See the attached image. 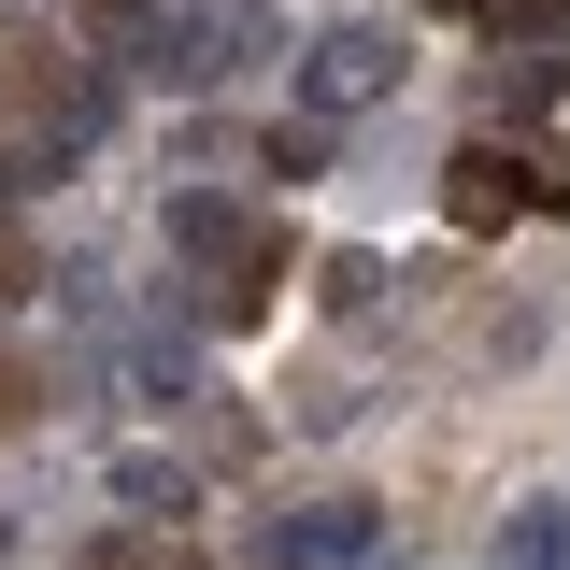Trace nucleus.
<instances>
[{"label":"nucleus","instance_id":"nucleus-1","mask_svg":"<svg viewBox=\"0 0 570 570\" xmlns=\"http://www.w3.org/2000/svg\"><path fill=\"white\" fill-rule=\"evenodd\" d=\"M400 86V29L385 14H343V29H314L299 43V129H343V115H371Z\"/></svg>","mask_w":570,"mask_h":570},{"label":"nucleus","instance_id":"nucleus-2","mask_svg":"<svg viewBox=\"0 0 570 570\" xmlns=\"http://www.w3.org/2000/svg\"><path fill=\"white\" fill-rule=\"evenodd\" d=\"M157 243H171V257L200 272V299H214V285H243V272H272V257H285V243H272V228H257L243 200H228V186H171V200H157Z\"/></svg>","mask_w":570,"mask_h":570},{"label":"nucleus","instance_id":"nucleus-3","mask_svg":"<svg viewBox=\"0 0 570 570\" xmlns=\"http://www.w3.org/2000/svg\"><path fill=\"white\" fill-rule=\"evenodd\" d=\"M385 557V499H299L257 528V570H371Z\"/></svg>","mask_w":570,"mask_h":570},{"label":"nucleus","instance_id":"nucleus-4","mask_svg":"<svg viewBox=\"0 0 570 570\" xmlns=\"http://www.w3.org/2000/svg\"><path fill=\"white\" fill-rule=\"evenodd\" d=\"M528 200H557V186H542L513 142H456V157H442V214H456L471 243H485V228H513Z\"/></svg>","mask_w":570,"mask_h":570},{"label":"nucleus","instance_id":"nucleus-5","mask_svg":"<svg viewBox=\"0 0 570 570\" xmlns=\"http://www.w3.org/2000/svg\"><path fill=\"white\" fill-rule=\"evenodd\" d=\"M171 29H186V0H100V14H86V58H115V71H171Z\"/></svg>","mask_w":570,"mask_h":570},{"label":"nucleus","instance_id":"nucleus-6","mask_svg":"<svg viewBox=\"0 0 570 570\" xmlns=\"http://www.w3.org/2000/svg\"><path fill=\"white\" fill-rule=\"evenodd\" d=\"M129 385L157 400V414H186V400H214V385H200V343H186V328H142V343H129Z\"/></svg>","mask_w":570,"mask_h":570},{"label":"nucleus","instance_id":"nucleus-7","mask_svg":"<svg viewBox=\"0 0 570 570\" xmlns=\"http://www.w3.org/2000/svg\"><path fill=\"white\" fill-rule=\"evenodd\" d=\"M115 499H129L142 528H171V513H200V471H186V456H157V442H142V456H115Z\"/></svg>","mask_w":570,"mask_h":570},{"label":"nucleus","instance_id":"nucleus-8","mask_svg":"<svg viewBox=\"0 0 570 570\" xmlns=\"http://www.w3.org/2000/svg\"><path fill=\"white\" fill-rule=\"evenodd\" d=\"M499 570H570V513H557V499H513V528H499Z\"/></svg>","mask_w":570,"mask_h":570},{"label":"nucleus","instance_id":"nucleus-9","mask_svg":"<svg viewBox=\"0 0 570 570\" xmlns=\"http://www.w3.org/2000/svg\"><path fill=\"white\" fill-rule=\"evenodd\" d=\"M557 115V58H499V129H542Z\"/></svg>","mask_w":570,"mask_h":570},{"label":"nucleus","instance_id":"nucleus-10","mask_svg":"<svg viewBox=\"0 0 570 570\" xmlns=\"http://www.w3.org/2000/svg\"><path fill=\"white\" fill-rule=\"evenodd\" d=\"M314 299H328V314H371V299H385V257H371V243H343V257L314 272Z\"/></svg>","mask_w":570,"mask_h":570},{"label":"nucleus","instance_id":"nucleus-11","mask_svg":"<svg viewBox=\"0 0 570 570\" xmlns=\"http://www.w3.org/2000/svg\"><path fill=\"white\" fill-rule=\"evenodd\" d=\"M86 570H142V542H86Z\"/></svg>","mask_w":570,"mask_h":570},{"label":"nucleus","instance_id":"nucleus-12","mask_svg":"<svg viewBox=\"0 0 570 570\" xmlns=\"http://www.w3.org/2000/svg\"><path fill=\"white\" fill-rule=\"evenodd\" d=\"M0 570H14V528H0Z\"/></svg>","mask_w":570,"mask_h":570}]
</instances>
